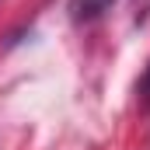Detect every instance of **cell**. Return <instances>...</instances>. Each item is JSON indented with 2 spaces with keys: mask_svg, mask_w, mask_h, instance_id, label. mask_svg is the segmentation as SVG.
<instances>
[{
  "mask_svg": "<svg viewBox=\"0 0 150 150\" xmlns=\"http://www.w3.org/2000/svg\"><path fill=\"white\" fill-rule=\"evenodd\" d=\"M136 98H140V108L150 112V63L143 67V74H140V80H136Z\"/></svg>",
  "mask_w": 150,
  "mask_h": 150,
  "instance_id": "cell-2",
  "label": "cell"
},
{
  "mask_svg": "<svg viewBox=\"0 0 150 150\" xmlns=\"http://www.w3.org/2000/svg\"><path fill=\"white\" fill-rule=\"evenodd\" d=\"M115 0H67V14L74 25H91L98 18H105L112 11Z\"/></svg>",
  "mask_w": 150,
  "mask_h": 150,
  "instance_id": "cell-1",
  "label": "cell"
}]
</instances>
